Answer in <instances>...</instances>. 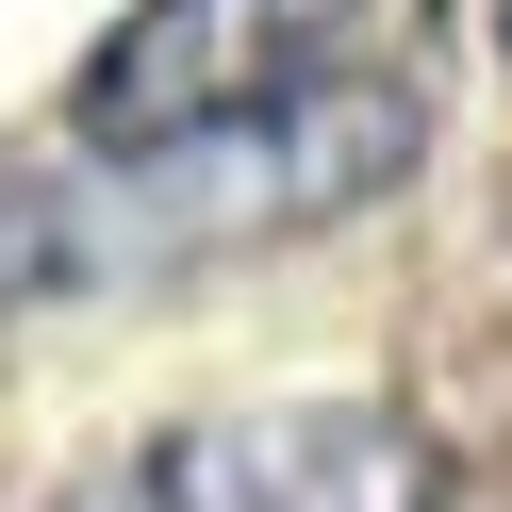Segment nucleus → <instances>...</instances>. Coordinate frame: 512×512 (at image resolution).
I'll use <instances>...</instances> for the list:
<instances>
[{
    "instance_id": "1",
    "label": "nucleus",
    "mask_w": 512,
    "mask_h": 512,
    "mask_svg": "<svg viewBox=\"0 0 512 512\" xmlns=\"http://www.w3.org/2000/svg\"><path fill=\"white\" fill-rule=\"evenodd\" d=\"M413 166V83H314V100L215 116V133H149V149H83V166L0 182V298H50V281H149L199 265V248H265L314 215L380 199Z\"/></svg>"
},
{
    "instance_id": "2",
    "label": "nucleus",
    "mask_w": 512,
    "mask_h": 512,
    "mask_svg": "<svg viewBox=\"0 0 512 512\" xmlns=\"http://www.w3.org/2000/svg\"><path fill=\"white\" fill-rule=\"evenodd\" d=\"M50 512H446V446L397 397H248L116 446Z\"/></svg>"
},
{
    "instance_id": "3",
    "label": "nucleus",
    "mask_w": 512,
    "mask_h": 512,
    "mask_svg": "<svg viewBox=\"0 0 512 512\" xmlns=\"http://www.w3.org/2000/svg\"><path fill=\"white\" fill-rule=\"evenodd\" d=\"M380 0H133L83 67V149H149V133H215L347 83V34Z\"/></svg>"
}]
</instances>
